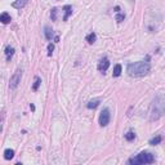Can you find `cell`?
Returning a JSON list of instances; mask_svg holds the SVG:
<instances>
[{
	"label": "cell",
	"instance_id": "1",
	"mask_svg": "<svg viewBox=\"0 0 165 165\" xmlns=\"http://www.w3.org/2000/svg\"><path fill=\"white\" fill-rule=\"evenodd\" d=\"M148 60H150V58L147 57L146 61H139V62H134V63H129L126 67L128 75L133 76V77H141V76L147 75L151 70V65H150V62H148Z\"/></svg>",
	"mask_w": 165,
	"mask_h": 165
},
{
	"label": "cell",
	"instance_id": "2",
	"mask_svg": "<svg viewBox=\"0 0 165 165\" xmlns=\"http://www.w3.org/2000/svg\"><path fill=\"white\" fill-rule=\"evenodd\" d=\"M164 97L163 95H157L155 101L151 105V111H150V120L156 121L164 115Z\"/></svg>",
	"mask_w": 165,
	"mask_h": 165
},
{
	"label": "cell",
	"instance_id": "3",
	"mask_svg": "<svg viewBox=\"0 0 165 165\" xmlns=\"http://www.w3.org/2000/svg\"><path fill=\"white\" fill-rule=\"evenodd\" d=\"M129 164H134V165H143V164H152L155 163V156L151 152L143 151L141 154H138L136 157H132L128 160Z\"/></svg>",
	"mask_w": 165,
	"mask_h": 165
},
{
	"label": "cell",
	"instance_id": "4",
	"mask_svg": "<svg viewBox=\"0 0 165 165\" xmlns=\"http://www.w3.org/2000/svg\"><path fill=\"white\" fill-rule=\"evenodd\" d=\"M21 79H22V70H21V68H17V70L14 71L13 75L11 76V81H9V88H11L12 90H14L18 85H20Z\"/></svg>",
	"mask_w": 165,
	"mask_h": 165
},
{
	"label": "cell",
	"instance_id": "5",
	"mask_svg": "<svg viewBox=\"0 0 165 165\" xmlns=\"http://www.w3.org/2000/svg\"><path fill=\"white\" fill-rule=\"evenodd\" d=\"M110 120H111V114H110V110L108 108H103L99 114V125L101 126H107L110 124Z\"/></svg>",
	"mask_w": 165,
	"mask_h": 165
},
{
	"label": "cell",
	"instance_id": "6",
	"mask_svg": "<svg viewBox=\"0 0 165 165\" xmlns=\"http://www.w3.org/2000/svg\"><path fill=\"white\" fill-rule=\"evenodd\" d=\"M98 71H101L102 74H105L106 71L108 70V67H110V61H108V58L107 57H103V58H101L98 62Z\"/></svg>",
	"mask_w": 165,
	"mask_h": 165
},
{
	"label": "cell",
	"instance_id": "7",
	"mask_svg": "<svg viewBox=\"0 0 165 165\" xmlns=\"http://www.w3.org/2000/svg\"><path fill=\"white\" fill-rule=\"evenodd\" d=\"M29 0H15V1L12 3V7L15 8V9H22L27 5Z\"/></svg>",
	"mask_w": 165,
	"mask_h": 165
},
{
	"label": "cell",
	"instance_id": "8",
	"mask_svg": "<svg viewBox=\"0 0 165 165\" xmlns=\"http://www.w3.org/2000/svg\"><path fill=\"white\" fill-rule=\"evenodd\" d=\"M11 21H12V17L9 13H7V12H3V13L0 14V22H1L3 25L11 23Z\"/></svg>",
	"mask_w": 165,
	"mask_h": 165
},
{
	"label": "cell",
	"instance_id": "9",
	"mask_svg": "<svg viewBox=\"0 0 165 165\" xmlns=\"http://www.w3.org/2000/svg\"><path fill=\"white\" fill-rule=\"evenodd\" d=\"M4 53H5V57H7V61H11V58L14 55V48L11 45H7L4 49Z\"/></svg>",
	"mask_w": 165,
	"mask_h": 165
},
{
	"label": "cell",
	"instance_id": "10",
	"mask_svg": "<svg viewBox=\"0 0 165 165\" xmlns=\"http://www.w3.org/2000/svg\"><path fill=\"white\" fill-rule=\"evenodd\" d=\"M99 103H101V101H99L98 98H95V99H92V101H89L88 103H86V107L89 108V110H94V108H97Z\"/></svg>",
	"mask_w": 165,
	"mask_h": 165
},
{
	"label": "cell",
	"instance_id": "11",
	"mask_svg": "<svg viewBox=\"0 0 165 165\" xmlns=\"http://www.w3.org/2000/svg\"><path fill=\"white\" fill-rule=\"evenodd\" d=\"M63 12H65V15H63V18H62V20L67 21L68 17L72 14V7H71V5H65V7H63Z\"/></svg>",
	"mask_w": 165,
	"mask_h": 165
},
{
	"label": "cell",
	"instance_id": "12",
	"mask_svg": "<svg viewBox=\"0 0 165 165\" xmlns=\"http://www.w3.org/2000/svg\"><path fill=\"white\" fill-rule=\"evenodd\" d=\"M44 34H45L46 40H49V41H51V40L54 38V31H53L51 27H48V26H45V27H44Z\"/></svg>",
	"mask_w": 165,
	"mask_h": 165
},
{
	"label": "cell",
	"instance_id": "13",
	"mask_svg": "<svg viewBox=\"0 0 165 165\" xmlns=\"http://www.w3.org/2000/svg\"><path fill=\"white\" fill-rule=\"evenodd\" d=\"M13 157H14V150H12V148H7V150L4 151V159L5 160H12Z\"/></svg>",
	"mask_w": 165,
	"mask_h": 165
},
{
	"label": "cell",
	"instance_id": "14",
	"mask_svg": "<svg viewBox=\"0 0 165 165\" xmlns=\"http://www.w3.org/2000/svg\"><path fill=\"white\" fill-rule=\"evenodd\" d=\"M121 71H123V68H121V65H120V63L115 65V67H114V72H112V76H114V77H119V76L121 75Z\"/></svg>",
	"mask_w": 165,
	"mask_h": 165
},
{
	"label": "cell",
	"instance_id": "15",
	"mask_svg": "<svg viewBox=\"0 0 165 165\" xmlns=\"http://www.w3.org/2000/svg\"><path fill=\"white\" fill-rule=\"evenodd\" d=\"M95 40H97V35H95V32H90L86 35V41H88V44H94Z\"/></svg>",
	"mask_w": 165,
	"mask_h": 165
},
{
	"label": "cell",
	"instance_id": "16",
	"mask_svg": "<svg viewBox=\"0 0 165 165\" xmlns=\"http://www.w3.org/2000/svg\"><path fill=\"white\" fill-rule=\"evenodd\" d=\"M161 141H163V137L156 136V137H154L152 139H150V145L151 146H156V145H159V143H161Z\"/></svg>",
	"mask_w": 165,
	"mask_h": 165
},
{
	"label": "cell",
	"instance_id": "17",
	"mask_svg": "<svg viewBox=\"0 0 165 165\" xmlns=\"http://www.w3.org/2000/svg\"><path fill=\"white\" fill-rule=\"evenodd\" d=\"M124 138L126 139V141H134V138H136V133L134 132H132V130H130V132H128L126 134H124Z\"/></svg>",
	"mask_w": 165,
	"mask_h": 165
},
{
	"label": "cell",
	"instance_id": "18",
	"mask_svg": "<svg viewBox=\"0 0 165 165\" xmlns=\"http://www.w3.org/2000/svg\"><path fill=\"white\" fill-rule=\"evenodd\" d=\"M40 84H41V79H40L39 76H36L35 77V83H34V85H32V90H34V92H36V90L39 89Z\"/></svg>",
	"mask_w": 165,
	"mask_h": 165
},
{
	"label": "cell",
	"instance_id": "19",
	"mask_svg": "<svg viewBox=\"0 0 165 165\" xmlns=\"http://www.w3.org/2000/svg\"><path fill=\"white\" fill-rule=\"evenodd\" d=\"M57 12H58L57 8H53V9H52V12H51V18H52V21H57Z\"/></svg>",
	"mask_w": 165,
	"mask_h": 165
},
{
	"label": "cell",
	"instance_id": "20",
	"mask_svg": "<svg viewBox=\"0 0 165 165\" xmlns=\"http://www.w3.org/2000/svg\"><path fill=\"white\" fill-rule=\"evenodd\" d=\"M124 20H125V14H124V13H120V12H117V15H116V21H117V22H123V21Z\"/></svg>",
	"mask_w": 165,
	"mask_h": 165
},
{
	"label": "cell",
	"instance_id": "21",
	"mask_svg": "<svg viewBox=\"0 0 165 165\" xmlns=\"http://www.w3.org/2000/svg\"><path fill=\"white\" fill-rule=\"evenodd\" d=\"M53 51H54V45H53L52 43H49V44H48V55H49V57L53 54Z\"/></svg>",
	"mask_w": 165,
	"mask_h": 165
},
{
	"label": "cell",
	"instance_id": "22",
	"mask_svg": "<svg viewBox=\"0 0 165 165\" xmlns=\"http://www.w3.org/2000/svg\"><path fill=\"white\" fill-rule=\"evenodd\" d=\"M30 108H31V111H35V106H34L32 103L30 105Z\"/></svg>",
	"mask_w": 165,
	"mask_h": 165
},
{
	"label": "cell",
	"instance_id": "23",
	"mask_svg": "<svg viewBox=\"0 0 165 165\" xmlns=\"http://www.w3.org/2000/svg\"><path fill=\"white\" fill-rule=\"evenodd\" d=\"M54 41L58 43V41H60V38H58V36H54Z\"/></svg>",
	"mask_w": 165,
	"mask_h": 165
}]
</instances>
